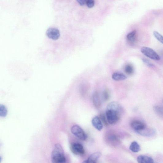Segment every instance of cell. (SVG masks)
Returning <instances> with one entry per match:
<instances>
[{
	"mask_svg": "<svg viewBox=\"0 0 163 163\" xmlns=\"http://www.w3.org/2000/svg\"><path fill=\"white\" fill-rule=\"evenodd\" d=\"M102 99L105 101L108 100L110 98V95L109 91L106 90H104L102 94Z\"/></svg>",
	"mask_w": 163,
	"mask_h": 163,
	"instance_id": "obj_20",
	"label": "cell"
},
{
	"mask_svg": "<svg viewBox=\"0 0 163 163\" xmlns=\"http://www.w3.org/2000/svg\"><path fill=\"white\" fill-rule=\"evenodd\" d=\"M51 161L52 163H65L66 159L64 149L61 145L56 144L51 153Z\"/></svg>",
	"mask_w": 163,
	"mask_h": 163,
	"instance_id": "obj_2",
	"label": "cell"
},
{
	"mask_svg": "<svg viewBox=\"0 0 163 163\" xmlns=\"http://www.w3.org/2000/svg\"><path fill=\"white\" fill-rule=\"evenodd\" d=\"M125 71L128 75H132L134 72V68L131 65L128 64L125 67Z\"/></svg>",
	"mask_w": 163,
	"mask_h": 163,
	"instance_id": "obj_19",
	"label": "cell"
},
{
	"mask_svg": "<svg viewBox=\"0 0 163 163\" xmlns=\"http://www.w3.org/2000/svg\"><path fill=\"white\" fill-rule=\"evenodd\" d=\"M102 122L104 123L106 125H107L108 124V121H107V118L106 116V115L104 114H101L100 115V118Z\"/></svg>",
	"mask_w": 163,
	"mask_h": 163,
	"instance_id": "obj_22",
	"label": "cell"
},
{
	"mask_svg": "<svg viewBox=\"0 0 163 163\" xmlns=\"http://www.w3.org/2000/svg\"><path fill=\"white\" fill-rule=\"evenodd\" d=\"M7 110L6 107L4 105H0V116L6 117L7 114Z\"/></svg>",
	"mask_w": 163,
	"mask_h": 163,
	"instance_id": "obj_16",
	"label": "cell"
},
{
	"mask_svg": "<svg viewBox=\"0 0 163 163\" xmlns=\"http://www.w3.org/2000/svg\"><path fill=\"white\" fill-rule=\"evenodd\" d=\"M71 149L72 152L75 154H83L85 153V150L82 145L78 143L72 144Z\"/></svg>",
	"mask_w": 163,
	"mask_h": 163,
	"instance_id": "obj_6",
	"label": "cell"
},
{
	"mask_svg": "<svg viewBox=\"0 0 163 163\" xmlns=\"http://www.w3.org/2000/svg\"><path fill=\"white\" fill-rule=\"evenodd\" d=\"M91 122L93 126L98 130L101 131L102 130L103 125L100 118L99 117H94L92 119Z\"/></svg>",
	"mask_w": 163,
	"mask_h": 163,
	"instance_id": "obj_9",
	"label": "cell"
},
{
	"mask_svg": "<svg viewBox=\"0 0 163 163\" xmlns=\"http://www.w3.org/2000/svg\"><path fill=\"white\" fill-rule=\"evenodd\" d=\"M92 99L94 106L98 109L100 108L101 102L99 92L96 91L93 93Z\"/></svg>",
	"mask_w": 163,
	"mask_h": 163,
	"instance_id": "obj_10",
	"label": "cell"
},
{
	"mask_svg": "<svg viewBox=\"0 0 163 163\" xmlns=\"http://www.w3.org/2000/svg\"><path fill=\"white\" fill-rule=\"evenodd\" d=\"M153 33L154 37L161 43L163 44V36L156 31H154Z\"/></svg>",
	"mask_w": 163,
	"mask_h": 163,
	"instance_id": "obj_18",
	"label": "cell"
},
{
	"mask_svg": "<svg viewBox=\"0 0 163 163\" xmlns=\"http://www.w3.org/2000/svg\"><path fill=\"white\" fill-rule=\"evenodd\" d=\"M46 35L49 38L56 40L60 37V33L58 29L54 28H50L47 29Z\"/></svg>",
	"mask_w": 163,
	"mask_h": 163,
	"instance_id": "obj_5",
	"label": "cell"
},
{
	"mask_svg": "<svg viewBox=\"0 0 163 163\" xmlns=\"http://www.w3.org/2000/svg\"><path fill=\"white\" fill-rule=\"evenodd\" d=\"M137 161L138 163H154L152 158L144 155H140L137 157Z\"/></svg>",
	"mask_w": 163,
	"mask_h": 163,
	"instance_id": "obj_12",
	"label": "cell"
},
{
	"mask_svg": "<svg viewBox=\"0 0 163 163\" xmlns=\"http://www.w3.org/2000/svg\"><path fill=\"white\" fill-rule=\"evenodd\" d=\"M82 163H87V160H86L83 161Z\"/></svg>",
	"mask_w": 163,
	"mask_h": 163,
	"instance_id": "obj_25",
	"label": "cell"
},
{
	"mask_svg": "<svg viewBox=\"0 0 163 163\" xmlns=\"http://www.w3.org/2000/svg\"><path fill=\"white\" fill-rule=\"evenodd\" d=\"M107 108L106 115L108 123L111 125L116 124L123 113V108L118 102L113 101L109 103Z\"/></svg>",
	"mask_w": 163,
	"mask_h": 163,
	"instance_id": "obj_1",
	"label": "cell"
},
{
	"mask_svg": "<svg viewBox=\"0 0 163 163\" xmlns=\"http://www.w3.org/2000/svg\"><path fill=\"white\" fill-rule=\"evenodd\" d=\"M142 61L145 64L150 67H153L154 65L151 63L148 59L146 58H143L142 59Z\"/></svg>",
	"mask_w": 163,
	"mask_h": 163,
	"instance_id": "obj_21",
	"label": "cell"
},
{
	"mask_svg": "<svg viewBox=\"0 0 163 163\" xmlns=\"http://www.w3.org/2000/svg\"><path fill=\"white\" fill-rule=\"evenodd\" d=\"M153 110L155 113L160 116L163 117V108L156 106L153 107Z\"/></svg>",
	"mask_w": 163,
	"mask_h": 163,
	"instance_id": "obj_17",
	"label": "cell"
},
{
	"mask_svg": "<svg viewBox=\"0 0 163 163\" xmlns=\"http://www.w3.org/2000/svg\"><path fill=\"white\" fill-rule=\"evenodd\" d=\"M101 156V153L96 152L92 153L87 160V163H96Z\"/></svg>",
	"mask_w": 163,
	"mask_h": 163,
	"instance_id": "obj_11",
	"label": "cell"
},
{
	"mask_svg": "<svg viewBox=\"0 0 163 163\" xmlns=\"http://www.w3.org/2000/svg\"><path fill=\"white\" fill-rule=\"evenodd\" d=\"M130 149L134 153H137L141 150V147L139 144L135 141L133 142L131 144Z\"/></svg>",
	"mask_w": 163,
	"mask_h": 163,
	"instance_id": "obj_14",
	"label": "cell"
},
{
	"mask_svg": "<svg viewBox=\"0 0 163 163\" xmlns=\"http://www.w3.org/2000/svg\"><path fill=\"white\" fill-rule=\"evenodd\" d=\"M112 78L113 80L116 81H123L127 79L126 76L124 74L118 72H115L113 73Z\"/></svg>",
	"mask_w": 163,
	"mask_h": 163,
	"instance_id": "obj_13",
	"label": "cell"
},
{
	"mask_svg": "<svg viewBox=\"0 0 163 163\" xmlns=\"http://www.w3.org/2000/svg\"><path fill=\"white\" fill-rule=\"evenodd\" d=\"M136 31L134 30L129 33L126 36V38L129 41L131 42H134L135 41Z\"/></svg>",
	"mask_w": 163,
	"mask_h": 163,
	"instance_id": "obj_15",
	"label": "cell"
},
{
	"mask_svg": "<svg viewBox=\"0 0 163 163\" xmlns=\"http://www.w3.org/2000/svg\"><path fill=\"white\" fill-rule=\"evenodd\" d=\"M77 2L81 6L84 5L87 2V1L85 0H77Z\"/></svg>",
	"mask_w": 163,
	"mask_h": 163,
	"instance_id": "obj_24",
	"label": "cell"
},
{
	"mask_svg": "<svg viewBox=\"0 0 163 163\" xmlns=\"http://www.w3.org/2000/svg\"><path fill=\"white\" fill-rule=\"evenodd\" d=\"M131 126L133 129L136 132L141 131L146 127L143 122L139 121H134L132 122Z\"/></svg>",
	"mask_w": 163,
	"mask_h": 163,
	"instance_id": "obj_7",
	"label": "cell"
},
{
	"mask_svg": "<svg viewBox=\"0 0 163 163\" xmlns=\"http://www.w3.org/2000/svg\"><path fill=\"white\" fill-rule=\"evenodd\" d=\"M71 131L73 135L80 140L85 141L87 138V134L78 125H76L72 126Z\"/></svg>",
	"mask_w": 163,
	"mask_h": 163,
	"instance_id": "obj_4",
	"label": "cell"
},
{
	"mask_svg": "<svg viewBox=\"0 0 163 163\" xmlns=\"http://www.w3.org/2000/svg\"><path fill=\"white\" fill-rule=\"evenodd\" d=\"M142 53L148 57L155 61H159L160 57L156 51L152 49L143 47L141 49Z\"/></svg>",
	"mask_w": 163,
	"mask_h": 163,
	"instance_id": "obj_3",
	"label": "cell"
},
{
	"mask_svg": "<svg viewBox=\"0 0 163 163\" xmlns=\"http://www.w3.org/2000/svg\"></svg>",
	"mask_w": 163,
	"mask_h": 163,
	"instance_id": "obj_26",
	"label": "cell"
},
{
	"mask_svg": "<svg viewBox=\"0 0 163 163\" xmlns=\"http://www.w3.org/2000/svg\"><path fill=\"white\" fill-rule=\"evenodd\" d=\"M95 4V2L93 0H87V1L86 4L87 6L89 8L93 7Z\"/></svg>",
	"mask_w": 163,
	"mask_h": 163,
	"instance_id": "obj_23",
	"label": "cell"
},
{
	"mask_svg": "<svg viewBox=\"0 0 163 163\" xmlns=\"http://www.w3.org/2000/svg\"><path fill=\"white\" fill-rule=\"evenodd\" d=\"M139 134L146 137H151L155 134L156 131L154 129L147 127L142 130L136 132Z\"/></svg>",
	"mask_w": 163,
	"mask_h": 163,
	"instance_id": "obj_8",
	"label": "cell"
}]
</instances>
